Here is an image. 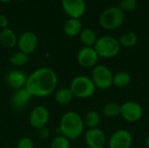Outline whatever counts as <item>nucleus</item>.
Wrapping results in <instances>:
<instances>
[{
	"instance_id": "1",
	"label": "nucleus",
	"mask_w": 149,
	"mask_h": 148,
	"mask_svg": "<svg viewBox=\"0 0 149 148\" xmlns=\"http://www.w3.org/2000/svg\"><path fill=\"white\" fill-rule=\"evenodd\" d=\"M58 76L49 67H41L35 70L27 77L24 88L32 97L44 98L51 95L56 90Z\"/></svg>"
},
{
	"instance_id": "2",
	"label": "nucleus",
	"mask_w": 149,
	"mask_h": 148,
	"mask_svg": "<svg viewBox=\"0 0 149 148\" xmlns=\"http://www.w3.org/2000/svg\"><path fill=\"white\" fill-rule=\"evenodd\" d=\"M85 129L83 118L76 112H66L60 119L59 132L69 140L78 139Z\"/></svg>"
},
{
	"instance_id": "3",
	"label": "nucleus",
	"mask_w": 149,
	"mask_h": 148,
	"mask_svg": "<svg viewBox=\"0 0 149 148\" xmlns=\"http://www.w3.org/2000/svg\"><path fill=\"white\" fill-rule=\"evenodd\" d=\"M125 21V12L119 6H112L102 11L99 22L100 26L107 31L120 28Z\"/></svg>"
},
{
	"instance_id": "4",
	"label": "nucleus",
	"mask_w": 149,
	"mask_h": 148,
	"mask_svg": "<svg viewBox=\"0 0 149 148\" xmlns=\"http://www.w3.org/2000/svg\"><path fill=\"white\" fill-rule=\"evenodd\" d=\"M93 48L100 58H113L119 54L120 51V44L119 40L115 38L105 35L98 38Z\"/></svg>"
},
{
	"instance_id": "5",
	"label": "nucleus",
	"mask_w": 149,
	"mask_h": 148,
	"mask_svg": "<svg viewBox=\"0 0 149 148\" xmlns=\"http://www.w3.org/2000/svg\"><path fill=\"white\" fill-rule=\"evenodd\" d=\"M69 88L73 97L78 99H88L92 97L96 91V86L92 79L85 75H79L73 78Z\"/></svg>"
},
{
	"instance_id": "6",
	"label": "nucleus",
	"mask_w": 149,
	"mask_h": 148,
	"mask_svg": "<svg viewBox=\"0 0 149 148\" xmlns=\"http://www.w3.org/2000/svg\"><path fill=\"white\" fill-rule=\"evenodd\" d=\"M113 74L112 71L103 65H96L92 72V80L96 88L106 90L113 85Z\"/></svg>"
},
{
	"instance_id": "7",
	"label": "nucleus",
	"mask_w": 149,
	"mask_h": 148,
	"mask_svg": "<svg viewBox=\"0 0 149 148\" xmlns=\"http://www.w3.org/2000/svg\"><path fill=\"white\" fill-rule=\"evenodd\" d=\"M143 115L142 106L136 101H127L120 105V116L129 123L139 121Z\"/></svg>"
},
{
	"instance_id": "8",
	"label": "nucleus",
	"mask_w": 149,
	"mask_h": 148,
	"mask_svg": "<svg viewBox=\"0 0 149 148\" xmlns=\"http://www.w3.org/2000/svg\"><path fill=\"white\" fill-rule=\"evenodd\" d=\"M50 119L49 110L44 106H35L30 113L29 123L34 129L39 130L46 126Z\"/></svg>"
},
{
	"instance_id": "9",
	"label": "nucleus",
	"mask_w": 149,
	"mask_h": 148,
	"mask_svg": "<svg viewBox=\"0 0 149 148\" xmlns=\"http://www.w3.org/2000/svg\"><path fill=\"white\" fill-rule=\"evenodd\" d=\"M38 39L37 35L32 31H24L22 33L19 38H17V45L18 51L30 55L35 51L38 47Z\"/></svg>"
},
{
	"instance_id": "10",
	"label": "nucleus",
	"mask_w": 149,
	"mask_h": 148,
	"mask_svg": "<svg viewBox=\"0 0 149 148\" xmlns=\"http://www.w3.org/2000/svg\"><path fill=\"white\" fill-rule=\"evenodd\" d=\"M133 144V136L126 129L115 131L108 140L109 148H130Z\"/></svg>"
},
{
	"instance_id": "11",
	"label": "nucleus",
	"mask_w": 149,
	"mask_h": 148,
	"mask_svg": "<svg viewBox=\"0 0 149 148\" xmlns=\"http://www.w3.org/2000/svg\"><path fill=\"white\" fill-rule=\"evenodd\" d=\"M62 8L70 18H80L86 10L85 0H62Z\"/></svg>"
},
{
	"instance_id": "12",
	"label": "nucleus",
	"mask_w": 149,
	"mask_h": 148,
	"mask_svg": "<svg viewBox=\"0 0 149 148\" xmlns=\"http://www.w3.org/2000/svg\"><path fill=\"white\" fill-rule=\"evenodd\" d=\"M85 142L88 148H104L107 144V137L101 129L91 128L85 133Z\"/></svg>"
},
{
	"instance_id": "13",
	"label": "nucleus",
	"mask_w": 149,
	"mask_h": 148,
	"mask_svg": "<svg viewBox=\"0 0 149 148\" xmlns=\"http://www.w3.org/2000/svg\"><path fill=\"white\" fill-rule=\"evenodd\" d=\"M99 55L93 47H83L77 55L78 64L84 68L94 67L99 60Z\"/></svg>"
},
{
	"instance_id": "14",
	"label": "nucleus",
	"mask_w": 149,
	"mask_h": 148,
	"mask_svg": "<svg viewBox=\"0 0 149 148\" xmlns=\"http://www.w3.org/2000/svg\"><path fill=\"white\" fill-rule=\"evenodd\" d=\"M27 76L20 70H11L6 75V82L10 87L15 90L24 88Z\"/></svg>"
},
{
	"instance_id": "15",
	"label": "nucleus",
	"mask_w": 149,
	"mask_h": 148,
	"mask_svg": "<svg viewBox=\"0 0 149 148\" xmlns=\"http://www.w3.org/2000/svg\"><path fill=\"white\" fill-rule=\"evenodd\" d=\"M32 99L31 94L25 89L22 88L17 90L11 98V105L17 110L24 109Z\"/></svg>"
},
{
	"instance_id": "16",
	"label": "nucleus",
	"mask_w": 149,
	"mask_h": 148,
	"mask_svg": "<svg viewBox=\"0 0 149 148\" xmlns=\"http://www.w3.org/2000/svg\"><path fill=\"white\" fill-rule=\"evenodd\" d=\"M17 38L11 29L8 27L2 29V31H0V44L3 47L11 49L15 45H17Z\"/></svg>"
},
{
	"instance_id": "17",
	"label": "nucleus",
	"mask_w": 149,
	"mask_h": 148,
	"mask_svg": "<svg viewBox=\"0 0 149 148\" xmlns=\"http://www.w3.org/2000/svg\"><path fill=\"white\" fill-rule=\"evenodd\" d=\"M82 31V23L79 18H69L64 24L65 33L71 38L79 35Z\"/></svg>"
},
{
	"instance_id": "18",
	"label": "nucleus",
	"mask_w": 149,
	"mask_h": 148,
	"mask_svg": "<svg viewBox=\"0 0 149 148\" xmlns=\"http://www.w3.org/2000/svg\"><path fill=\"white\" fill-rule=\"evenodd\" d=\"M79 39L85 47H93L98 39V37L93 29L86 28L82 30L79 33Z\"/></svg>"
},
{
	"instance_id": "19",
	"label": "nucleus",
	"mask_w": 149,
	"mask_h": 148,
	"mask_svg": "<svg viewBox=\"0 0 149 148\" xmlns=\"http://www.w3.org/2000/svg\"><path fill=\"white\" fill-rule=\"evenodd\" d=\"M131 75L126 71L118 72L113 75V85L118 88H125L128 86L131 83Z\"/></svg>"
},
{
	"instance_id": "20",
	"label": "nucleus",
	"mask_w": 149,
	"mask_h": 148,
	"mask_svg": "<svg viewBox=\"0 0 149 148\" xmlns=\"http://www.w3.org/2000/svg\"><path fill=\"white\" fill-rule=\"evenodd\" d=\"M73 98V94L71 92L70 88H60L55 92V100L58 104L61 106L71 103Z\"/></svg>"
},
{
	"instance_id": "21",
	"label": "nucleus",
	"mask_w": 149,
	"mask_h": 148,
	"mask_svg": "<svg viewBox=\"0 0 149 148\" xmlns=\"http://www.w3.org/2000/svg\"><path fill=\"white\" fill-rule=\"evenodd\" d=\"M83 120H84L85 126L88 127V129H91V128L98 127V126L100 123L101 119H100V113L97 111L91 110V111L86 113Z\"/></svg>"
},
{
	"instance_id": "22",
	"label": "nucleus",
	"mask_w": 149,
	"mask_h": 148,
	"mask_svg": "<svg viewBox=\"0 0 149 148\" xmlns=\"http://www.w3.org/2000/svg\"><path fill=\"white\" fill-rule=\"evenodd\" d=\"M137 42H138V36L132 31L123 34L119 39V43L120 46L126 48H130L134 46L137 44Z\"/></svg>"
},
{
	"instance_id": "23",
	"label": "nucleus",
	"mask_w": 149,
	"mask_h": 148,
	"mask_svg": "<svg viewBox=\"0 0 149 148\" xmlns=\"http://www.w3.org/2000/svg\"><path fill=\"white\" fill-rule=\"evenodd\" d=\"M103 113L107 118H115L120 115V105L115 102H108L103 107Z\"/></svg>"
},
{
	"instance_id": "24",
	"label": "nucleus",
	"mask_w": 149,
	"mask_h": 148,
	"mask_svg": "<svg viewBox=\"0 0 149 148\" xmlns=\"http://www.w3.org/2000/svg\"><path fill=\"white\" fill-rule=\"evenodd\" d=\"M28 56L29 55H27V54L20 51H17L13 52L10 55V64L13 66L20 67V66L24 65L28 62V59H29V57Z\"/></svg>"
},
{
	"instance_id": "25",
	"label": "nucleus",
	"mask_w": 149,
	"mask_h": 148,
	"mask_svg": "<svg viewBox=\"0 0 149 148\" xmlns=\"http://www.w3.org/2000/svg\"><path fill=\"white\" fill-rule=\"evenodd\" d=\"M70 140L61 134L55 137L51 143V148H70Z\"/></svg>"
},
{
	"instance_id": "26",
	"label": "nucleus",
	"mask_w": 149,
	"mask_h": 148,
	"mask_svg": "<svg viewBox=\"0 0 149 148\" xmlns=\"http://www.w3.org/2000/svg\"><path fill=\"white\" fill-rule=\"evenodd\" d=\"M138 6V3L136 0H120L119 3V7L125 12H132L136 10Z\"/></svg>"
},
{
	"instance_id": "27",
	"label": "nucleus",
	"mask_w": 149,
	"mask_h": 148,
	"mask_svg": "<svg viewBox=\"0 0 149 148\" xmlns=\"http://www.w3.org/2000/svg\"><path fill=\"white\" fill-rule=\"evenodd\" d=\"M17 148H34V142L29 137H23L17 141Z\"/></svg>"
},
{
	"instance_id": "28",
	"label": "nucleus",
	"mask_w": 149,
	"mask_h": 148,
	"mask_svg": "<svg viewBox=\"0 0 149 148\" xmlns=\"http://www.w3.org/2000/svg\"><path fill=\"white\" fill-rule=\"evenodd\" d=\"M50 133H51V132H50V130L46 126H45V127H43V128H41V129L38 130V137L41 140H46V139H48L49 136H50Z\"/></svg>"
},
{
	"instance_id": "29",
	"label": "nucleus",
	"mask_w": 149,
	"mask_h": 148,
	"mask_svg": "<svg viewBox=\"0 0 149 148\" xmlns=\"http://www.w3.org/2000/svg\"><path fill=\"white\" fill-rule=\"evenodd\" d=\"M0 27L2 29L8 27V18L4 15H0Z\"/></svg>"
},
{
	"instance_id": "30",
	"label": "nucleus",
	"mask_w": 149,
	"mask_h": 148,
	"mask_svg": "<svg viewBox=\"0 0 149 148\" xmlns=\"http://www.w3.org/2000/svg\"><path fill=\"white\" fill-rule=\"evenodd\" d=\"M145 143H146V147L148 148H149V135L147 137V139H146V141H145Z\"/></svg>"
},
{
	"instance_id": "31",
	"label": "nucleus",
	"mask_w": 149,
	"mask_h": 148,
	"mask_svg": "<svg viewBox=\"0 0 149 148\" xmlns=\"http://www.w3.org/2000/svg\"><path fill=\"white\" fill-rule=\"evenodd\" d=\"M10 0H0V2L1 3H9Z\"/></svg>"
},
{
	"instance_id": "32",
	"label": "nucleus",
	"mask_w": 149,
	"mask_h": 148,
	"mask_svg": "<svg viewBox=\"0 0 149 148\" xmlns=\"http://www.w3.org/2000/svg\"><path fill=\"white\" fill-rule=\"evenodd\" d=\"M19 1H24V0H19Z\"/></svg>"
},
{
	"instance_id": "33",
	"label": "nucleus",
	"mask_w": 149,
	"mask_h": 148,
	"mask_svg": "<svg viewBox=\"0 0 149 148\" xmlns=\"http://www.w3.org/2000/svg\"><path fill=\"white\" fill-rule=\"evenodd\" d=\"M148 122H149V119H148Z\"/></svg>"
}]
</instances>
